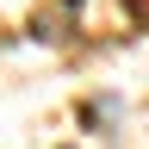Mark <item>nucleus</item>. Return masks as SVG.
Here are the masks:
<instances>
[{"label":"nucleus","mask_w":149,"mask_h":149,"mask_svg":"<svg viewBox=\"0 0 149 149\" xmlns=\"http://www.w3.org/2000/svg\"><path fill=\"white\" fill-rule=\"evenodd\" d=\"M62 149H74V143H62Z\"/></svg>","instance_id":"f257e3e1"}]
</instances>
